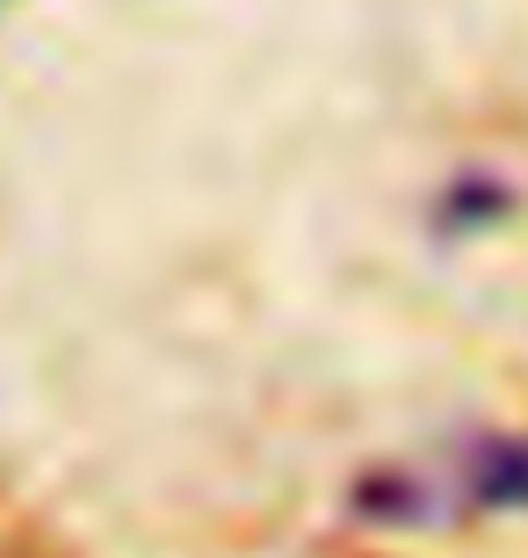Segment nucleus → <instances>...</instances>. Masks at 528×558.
I'll list each match as a JSON object with an SVG mask.
<instances>
[{
    "label": "nucleus",
    "mask_w": 528,
    "mask_h": 558,
    "mask_svg": "<svg viewBox=\"0 0 528 558\" xmlns=\"http://www.w3.org/2000/svg\"><path fill=\"white\" fill-rule=\"evenodd\" d=\"M355 500L384 522H442L456 508H528V442L486 435V442H464L442 472H377Z\"/></svg>",
    "instance_id": "nucleus-1"
}]
</instances>
